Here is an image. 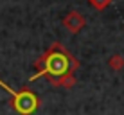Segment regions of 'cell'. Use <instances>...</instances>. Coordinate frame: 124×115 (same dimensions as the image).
Here are the masks:
<instances>
[{"mask_svg": "<svg viewBox=\"0 0 124 115\" xmlns=\"http://www.w3.org/2000/svg\"><path fill=\"white\" fill-rule=\"evenodd\" d=\"M34 69L38 72L31 77V81L38 77H47L52 83L63 76H70L79 69V61L72 56L59 41H54L49 49L34 61Z\"/></svg>", "mask_w": 124, "mask_h": 115, "instance_id": "1", "label": "cell"}, {"mask_svg": "<svg viewBox=\"0 0 124 115\" xmlns=\"http://www.w3.org/2000/svg\"><path fill=\"white\" fill-rule=\"evenodd\" d=\"M0 86L13 97V108L20 115H31L38 110L40 101H38V97L31 90H27V88H23V90H13L9 84H6L2 79H0Z\"/></svg>", "mask_w": 124, "mask_h": 115, "instance_id": "2", "label": "cell"}, {"mask_svg": "<svg viewBox=\"0 0 124 115\" xmlns=\"http://www.w3.org/2000/svg\"><path fill=\"white\" fill-rule=\"evenodd\" d=\"M85 25H86V20L79 11H68L65 15V18H63V27L72 34H78Z\"/></svg>", "mask_w": 124, "mask_h": 115, "instance_id": "3", "label": "cell"}, {"mask_svg": "<svg viewBox=\"0 0 124 115\" xmlns=\"http://www.w3.org/2000/svg\"><path fill=\"white\" fill-rule=\"evenodd\" d=\"M56 86H63V88H70V86H74L76 84V77H74V74H70V76H63V77H59L56 81H52Z\"/></svg>", "mask_w": 124, "mask_h": 115, "instance_id": "4", "label": "cell"}, {"mask_svg": "<svg viewBox=\"0 0 124 115\" xmlns=\"http://www.w3.org/2000/svg\"><path fill=\"white\" fill-rule=\"evenodd\" d=\"M108 65L112 67V70H121L122 67H124V58L121 56V54H113V56L110 58Z\"/></svg>", "mask_w": 124, "mask_h": 115, "instance_id": "5", "label": "cell"}, {"mask_svg": "<svg viewBox=\"0 0 124 115\" xmlns=\"http://www.w3.org/2000/svg\"><path fill=\"white\" fill-rule=\"evenodd\" d=\"M90 2V6L93 7V9H97V11H104L106 7L110 6V4L113 2V0H88Z\"/></svg>", "mask_w": 124, "mask_h": 115, "instance_id": "6", "label": "cell"}]
</instances>
